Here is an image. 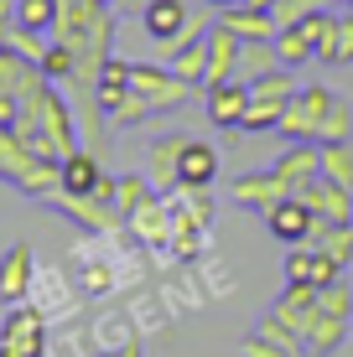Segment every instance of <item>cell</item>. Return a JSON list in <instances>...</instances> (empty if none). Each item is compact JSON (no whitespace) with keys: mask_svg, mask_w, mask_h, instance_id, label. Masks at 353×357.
<instances>
[{"mask_svg":"<svg viewBox=\"0 0 353 357\" xmlns=\"http://www.w3.org/2000/svg\"><path fill=\"white\" fill-rule=\"evenodd\" d=\"M130 89L151 98L156 114H177L192 93H203V89H192V83H182L166 63H130Z\"/></svg>","mask_w":353,"mask_h":357,"instance_id":"obj_1","label":"cell"},{"mask_svg":"<svg viewBox=\"0 0 353 357\" xmlns=\"http://www.w3.org/2000/svg\"><path fill=\"white\" fill-rule=\"evenodd\" d=\"M327 104H333V89H327V83H301V93L286 104L281 130H275V135H281L286 145H296V140H317Z\"/></svg>","mask_w":353,"mask_h":357,"instance_id":"obj_2","label":"cell"},{"mask_svg":"<svg viewBox=\"0 0 353 357\" xmlns=\"http://www.w3.org/2000/svg\"><path fill=\"white\" fill-rule=\"evenodd\" d=\"M187 140L192 135L172 130V135H156V140L145 145V176H151V187L161 192L166 202L182 192V151H187Z\"/></svg>","mask_w":353,"mask_h":357,"instance_id":"obj_3","label":"cell"},{"mask_svg":"<svg viewBox=\"0 0 353 357\" xmlns=\"http://www.w3.org/2000/svg\"><path fill=\"white\" fill-rule=\"evenodd\" d=\"M47 202H52L68 223H78L89 233H120V223H125V218L115 213V202H109V197H94V192H52Z\"/></svg>","mask_w":353,"mask_h":357,"instance_id":"obj_4","label":"cell"},{"mask_svg":"<svg viewBox=\"0 0 353 357\" xmlns=\"http://www.w3.org/2000/svg\"><path fill=\"white\" fill-rule=\"evenodd\" d=\"M271 171H275V181H281L291 197H301V192L312 187V181L322 176V145H317V140H296V145H286V151L271 161Z\"/></svg>","mask_w":353,"mask_h":357,"instance_id":"obj_5","label":"cell"},{"mask_svg":"<svg viewBox=\"0 0 353 357\" xmlns=\"http://www.w3.org/2000/svg\"><path fill=\"white\" fill-rule=\"evenodd\" d=\"M0 347L42 357V347H47V311H42V305H27V301L10 305L6 321H0Z\"/></svg>","mask_w":353,"mask_h":357,"instance_id":"obj_6","label":"cell"},{"mask_svg":"<svg viewBox=\"0 0 353 357\" xmlns=\"http://www.w3.org/2000/svg\"><path fill=\"white\" fill-rule=\"evenodd\" d=\"M312 228H317V218H312V207L301 202V197H281V202L265 213V233H271V238H281L286 249L312 243Z\"/></svg>","mask_w":353,"mask_h":357,"instance_id":"obj_7","label":"cell"},{"mask_svg":"<svg viewBox=\"0 0 353 357\" xmlns=\"http://www.w3.org/2000/svg\"><path fill=\"white\" fill-rule=\"evenodd\" d=\"M245 109H250V83L245 78H229V83L203 89V114H208L218 130H239L245 125Z\"/></svg>","mask_w":353,"mask_h":357,"instance_id":"obj_8","label":"cell"},{"mask_svg":"<svg viewBox=\"0 0 353 357\" xmlns=\"http://www.w3.org/2000/svg\"><path fill=\"white\" fill-rule=\"evenodd\" d=\"M31 290H36V254L27 243H10V249L0 254V301L21 305Z\"/></svg>","mask_w":353,"mask_h":357,"instance_id":"obj_9","label":"cell"},{"mask_svg":"<svg viewBox=\"0 0 353 357\" xmlns=\"http://www.w3.org/2000/svg\"><path fill=\"white\" fill-rule=\"evenodd\" d=\"M317 311H322V290H317V285H286L281 295H275V305H271V316H281V321L296 331L301 342H307Z\"/></svg>","mask_w":353,"mask_h":357,"instance_id":"obj_10","label":"cell"},{"mask_svg":"<svg viewBox=\"0 0 353 357\" xmlns=\"http://www.w3.org/2000/svg\"><path fill=\"white\" fill-rule=\"evenodd\" d=\"M187 16H192L187 0H145L141 6V31L151 36L156 47H172L182 36V26H187Z\"/></svg>","mask_w":353,"mask_h":357,"instance_id":"obj_11","label":"cell"},{"mask_svg":"<svg viewBox=\"0 0 353 357\" xmlns=\"http://www.w3.org/2000/svg\"><path fill=\"white\" fill-rule=\"evenodd\" d=\"M229 192H234V202H239V207H250V213H260V218L271 213L281 197H291L281 181H275V171H271V166H265V171H239V176L229 181Z\"/></svg>","mask_w":353,"mask_h":357,"instance_id":"obj_12","label":"cell"},{"mask_svg":"<svg viewBox=\"0 0 353 357\" xmlns=\"http://www.w3.org/2000/svg\"><path fill=\"white\" fill-rule=\"evenodd\" d=\"M301 202L312 207V218H317V223H353V192L338 187V181H327V176L312 181V187L301 192Z\"/></svg>","mask_w":353,"mask_h":357,"instance_id":"obj_13","label":"cell"},{"mask_svg":"<svg viewBox=\"0 0 353 357\" xmlns=\"http://www.w3.org/2000/svg\"><path fill=\"white\" fill-rule=\"evenodd\" d=\"M239 47H245V42H239L224 21H213V26H208V83H203V89L239 78Z\"/></svg>","mask_w":353,"mask_h":357,"instance_id":"obj_14","label":"cell"},{"mask_svg":"<svg viewBox=\"0 0 353 357\" xmlns=\"http://www.w3.org/2000/svg\"><path fill=\"white\" fill-rule=\"evenodd\" d=\"M218 21H224L239 42H275V36H281V26H275L271 10L245 6V0H239V6H229V10H218Z\"/></svg>","mask_w":353,"mask_h":357,"instance_id":"obj_15","label":"cell"},{"mask_svg":"<svg viewBox=\"0 0 353 357\" xmlns=\"http://www.w3.org/2000/svg\"><path fill=\"white\" fill-rule=\"evenodd\" d=\"M161 63L172 68L182 83L203 89V83H208V36H198V42H172V47L161 52Z\"/></svg>","mask_w":353,"mask_h":357,"instance_id":"obj_16","label":"cell"},{"mask_svg":"<svg viewBox=\"0 0 353 357\" xmlns=\"http://www.w3.org/2000/svg\"><path fill=\"white\" fill-rule=\"evenodd\" d=\"M125 228L136 233L141 243H172L177 218H172V207H166V197H151L141 213H130V218H125Z\"/></svg>","mask_w":353,"mask_h":357,"instance_id":"obj_17","label":"cell"},{"mask_svg":"<svg viewBox=\"0 0 353 357\" xmlns=\"http://www.w3.org/2000/svg\"><path fill=\"white\" fill-rule=\"evenodd\" d=\"M104 176H109V171L99 166V155H94L89 145H78V151L63 155V192H94V197H99Z\"/></svg>","mask_w":353,"mask_h":357,"instance_id":"obj_18","label":"cell"},{"mask_svg":"<svg viewBox=\"0 0 353 357\" xmlns=\"http://www.w3.org/2000/svg\"><path fill=\"white\" fill-rule=\"evenodd\" d=\"M213 181H218V151L208 140H187V151H182V187L208 192Z\"/></svg>","mask_w":353,"mask_h":357,"instance_id":"obj_19","label":"cell"},{"mask_svg":"<svg viewBox=\"0 0 353 357\" xmlns=\"http://www.w3.org/2000/svg\"><path fill=\"white\" fill-rule=\"evenodd\" d=\"M275 52H281V68H307V63H317L312 26H307V21H296V26H281V36H275Z\"/></svg>","mask_w":353,"mask_h":357,"instance_id":"obj_20","label":"cell"},{"mask_svg":"<svg viewBox=\"0 0 353 357\" xmlns=\"http://www.w3.org/2000/svg\"><path fill=\"white\" fill-rule=\"evenodd\" d=\"M348 331H353V321L317 311V321H312V331H307V357H333V352L348 342Z\"/></svg>","mask_w":353,"mask_h":357,"instance_id":"obj_21","label":"cell"},{"mask_svg":"<svg viewBox=\"0 0 353 357\" xmlns=\"http://www.w3.org/2000/svg\"><path fill=\"white\" fill-rule=\"evenodd\" d=\"M312 249L348 269L353 264V223H317L312 228Z\"/></svg>","mask_w":353,"mask_h":357,"instance_id":"obj_22","label":"cell"},{"mask_svg":"<svg viewBox=\"0 0 353 357\" xmlns=\"http://www.w3.org/2000/svg\"><path fill=\"white\" fill-rule=\"evenodd\" d=\"M151 197H161V192L151 187V176H145V171H125V176L115 181V213L130 218V213H141Z\"/></svg>","mask_w":353,"mask_h":357,"instance_id":"obj_23","label":"cell"},{"mask_svg":"<svg viewBox=\"0 0 353 357\" xmlns=\"http://www.w3.org/2000/svg\"><path fill=\"white\" fill-rule=\"evenodd\" d=\"M348 140H353V98L333 93V104L322 114V130H317V145H348Z\"/></svg>","mask_w":353,"mask_h":357,"instance_id":"obj_24","label":"cell"},{"mask_svg":"<svg viewBox=\"0 0 353 357\" xmlns=\"http://www.w3.org/2000/svg\"><path fill=\"white\" fill-rule=\"evenodd\" d=\"M338 10H327V6H317L307 16V26H312V42H317V63H327V68H338Z\"/></svg>","mask_w":353,"mask_h":357,"instance_id":"obj_25","label":"cell"},{"mask_svg":"<svg viewBox=\"0 0 353 357\" xmlns=\"http://www.w3.org/2000/svg\"><path fill=\"white\" fill-rule=\"evenodd\" d=\"M10 187H16L21 197H42V202H47L52 192H63V161H36L27 176L10 181Z\"/></svg>","mask_w":353,"mask_h":357,"instance_id":"obj_26","label":"cell"},{"mask_svg":"<svg viewBox=\"0 0 353 357\" xmlns=\"http://www.w3.org/2000/svg\"><path fill=\"white\" fill-rule=\"evenodd\" d=\"M94 93H99V104H104V114L120 104V98L130 93V63L125 57H109V63L99 68V83H94Z\"/></svg>","mask_w":353,"mask_h":357,"instance_id":"obj_27","label":"cell"},{"mask_svg":"<svg viewBox=\"0 0 353 357\" xmlns=\"http://www.w3.org/2000/svg\"><path fill=\"white\" fill-rule=\"evenodd\" d=\"M271 68H281V52H275V42H245V47H239V78H245V83L265 78Z\"/></svg>","mask_w":353,"mask_h":357,"instance_id":"obj_28","label":"cell"},{"mask_svg":"<svg viewBox=\"0 0 353 357\" xmlns=\"http://www.w3.org/2000/svg\"><path fill=\"white\" fill-rule=\"evenodd\" d=\"M57 16H63V0H21L16 6V26H31V31H47V36H52Z\"/></svg>","mask_w":353,"mask_h":357,"instance_id":"obj_29","label":"cell"},{"mask_svg":"<svg viewBox=\"0 0 353 357\" xmlns=\"http://www.w3.org/2000/svg\"><path fill=\"white\" fill-rule=\"evenodd\" d=\"M47 47H52V36H47V31H31V26H10V36H6V52L27 57V63H36V68H42Z\"/></svg>","mask_w":353,"mask_h":357,"instance_id":"obj_30","label":"cell"},{"mask_svg":"<svg viewBox=\"0 0 353 357\" xmlns=\"http://www.w3.org/2000/svg\"><path fill=\"white\" fill-rule=\"evenodd\" d=\"M281 275H286V285H317V249H312V243H296V249L286 254Z\"/></svg>","mask_w":353,"mask_h":357,"instance_id":"obj_31","label":"cell"},{"mask_svg":"<svg viewBox=\"0 0 353 357\" xmlns=\"http://www.w3.org/2000/svg\"><path fill=\"white\" fill-rule=\"evenodd\" d=\"M151 114H156V109H151V98L130 89V93L120 98L115 109H109V125H115V130H136V125H145V119H151Z\"/></svg>","mask_w":353,"mask_h":357,"instance_id":"obj_32","label":"cell"},{"mask_svg":"<svg viewBox=\"0 0 353 357\" xmlns=\"http://www.w3.org/2000/svg\"><path fill=\"white\" fill-rule=\"evenodd\" d=\"M322 176L353 192V140L348 145H322Z\"/></svg>","mask_w":353,"mask_h":357,"instance_id":"obj_33","label":"cell"},{"mask_svg":"<svg viewBox=\"0 0 353 357\" xmlns=\"http://www.w3.org/2000/svg\"><path fill=\"white\" fill-rule=\"evenodd\" d=\"M42 73H47V83H73V73H78V52L63 42H52L47 47V57H42Z\"/></svg>","mask_w":353,"mask_h":357,"instance_id":"obj_34","label":"cell"},{"mask_svg":"<svg viewBox=\"0 0 353 357\" xmlns=\"http://www.w3.org/2000/svg\"><path fill=\"white\" fill-rule=\"evenodd\" d=\"M322 311L327 316H343V321H353V280H333V285H322Z\"/></svg>","mask_w":353,"mask_h":357,"instance_id":"obj_35","label":"cell"},{"mask_svg":"<svg viewBox=\"0 0 353 357\" xmlns=\"http://www.w3.org/2000/svg\"><path fill=\"white\" fill-rule=\"evenodd\" d=\"M281 114H286V109H275V104H250V109H245V125H239V135L281 130Z\"/></svg>","mask_w":353,"mask_h":357,"instance_id":"obj_36","label":"cell"},{"mask_svg":"<svg viewBox=\"0 0 353 357\" xmlns=\"http://www.w3.org/2000/svg\"><path fill=\"white\" fill-rule=\"evenodd\" d=\"M239 357H301V352L281 347V342H275V337H265V331H250V337H245V347H239Z\"/></svg>","mask_w":353,"mask_h":357,"instance_id":"obj_37","label":"cell"},{"mask_svg":"<svg viewBox=\"0 0 353 357\" xmlns=\"http://www.w3.org/2000/svg\"><path fill=\"white\" fill-rule=\"evenodd\" d=\"M312 10H317V0H281L271 16H275V26H296V21L312 16Z\"/></svg>","mask_w":353,"mask_h":357,"instance_id":"obj_38","label":"cell"},{"mask_svg":"<svg viewBox=\"0 0 353 357\" xmlns=\"http://www.w3.org/2000/svg\"><path fill=\"white\" fill-rule=\"evenodd\" d=\"M353 63V10H343V21H338V68Z\"/></svg>","mask_w":353,"mask_h":357,"instance_id":"obj_39","label":"cell"},{"mask_svg":"<svg viewBox=\"0 0 353 357\" xmlns=\"http://www.w3.org/2000/svg\"><path fill=\"white\" fill-rule=\"evenodd\" d=\"M83 290H89V295H104V290H109V264H89V269H83Z\"/></svg>","mask_w":353,"mask_h":357,"instance_id":"obj_40","label":"cell"},{"mask_svg":"<svg viewBox=\"0 0 353 357\" xmlns=\"http://www.w3.org/2000/svg\"><path fill=\"white\" fill-rule=\"evenodd\" d=\"M115 357H145V352H141V347H136V342H125V347H120V352H115Z\"/></svg>","mask_w":353,"mask_h":357,"instance_id":"obj_41","label":"cell"},{"mask_svg":"<svg viewBox=\"0 0 353 357\" xmlns=\"http://www.w3.org/2000/svg\"><path fill=\"white\" fill-rule=\"evenodd\" d=\"M245 6H260V10H275L281 0H245Z\"/></svg>","mask_w":353,"mask_h":357,"instance_id":"obj_42","label":"cell"},{"mask_svg":"<svg viewBox=\"0 0 353 357\" xmlns=\"http://www.w3.org/2000/svg\"><path fill=\"white\" fill-rule=\"evenodd\" d=\"M203 6H213V10H229V6H239V0H203Z\"/></svg>","mask_w":353,"mask_h":357,"instance_id":"obj_43","label":"cell"},{"mask_svg":"<svg viewBox=\"0 0 353 357\" xmlns=\"http://www.w3.org/2000/svg\"><path fill=\"white\" fill-rule=\"evenodd\" d=\"M0 357H31V352H16V347H0Z\"/></svg>","mask_w":353,"mask_h":357,"instance_id":"obj_44","label":"cell"},{"mask_svg":"<svg viewBox=\"0 0 353 357\" xmlns=\"http://www.w3.org/2000/svg\"><path fill=\"white\" fill-rule=\"evenodd\" d=\"M343 6H348V10H353V0H343Z\"/></svg>","mask_w":353,"mask_h":357,"instance_id":"obj_45","label":"cell"}]
</instances>
